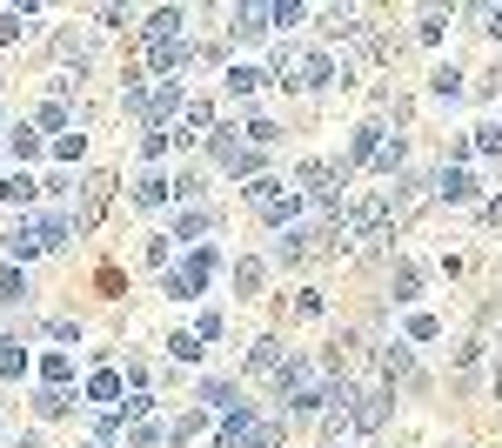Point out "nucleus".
<instances>
[{
    "instance_id": "f257e3e1",
    "label": "nucleus",
    "mask_w": 502,
    "mask_h": 448,
    "mask_svg": "<svg viewBox=\"0 0 502 448\" xmlns=\"http://www.w3.org/2000/svg\"><path fill=\"white\" fill-rule=\"evenodd\" d=\"M248 208H255L268 228H289V221H295V208H302V195H295V188H282V181H268V174H261L255 188H248Z\"/></svg>"
},
{
    "instance_id": "f03ea898",
    "label": "nucleus",
    "mask_w": 502,
    "mask_h": 448,
    "mask_svg": "<svg viewBox=\"0 0 502 448\" xmlns=\"http://www.w3.org/2000/svg\"><path fill=\"white\" fill-rule=\"evenodd\" d=\"M214 268H221V248H195V254L181 261V268L167 274V295H174V301H195L201 288L214 282Z\"/></svg>"
},
{
    "instance_id": "7ed1b4c3",
    "label": "nucleus",
    "mask_w": 502,
    "mask_h": 448,
    "mask_svg": "<svg viewBox=\"0 0 502 448\" xmlns=\"http://www.w3.org/2000/svg\"><path fill=\"white\" fill-rule=\"evenodd\" d=\"M382 195H389V228H409L415 214L436 201V188H429V181H415V174H396V188H382Z\"/></svg>"
},
{
    "instance_id": "20e7f679",
    "label": "nucleus",
    "mask_w": 502,
    "mask_h": 448,
    "mask_svg": "<svg viewBox=\"0 0 502 448\" xmlns=\"http://www.w3.org/2000/svg\"><path fill=\"white\" fill-rule=\"evenodd\" d=\"M208 148H214V161L228 167V174H248V181H261V148L235 141V127H214V135H208Z\"/></svg>"
},
{
    "instance_id": "39448f33",
    "label": "nucleus",
    "mask_w": 502,
    "mask_h": 448,
    "mask_svg": "<svg viewBox=\"0 0 502 448\" xmlns=\"http://www.w3.org/2000/svg\"><path fill=\"white\" fill-rule=\"evenodd\" d=\"M107 201H114V174H88L81 181V214H74V235H88L94 221L107 214Z\"/></svg>"
},
{
    "instance_id": "423d86ee",
    "label": "nucleus",
    "mask_w": 502,
    "mask_h": 448,
    "mask_svg": "<svg viewBox=\"0 0 502 448\" xmlns=\"http://www.w3.org/2000/svg\"><path fill=\"white\" fill-rule=\"evenodd\" d=\"M181 114V81H161V88H148V107H141V120H148V135H167V120Z\"/></svg>"
},
{
    "instance_id": "0eeeda50",
    "label": "nucleus",
    "mask_w": 502,
    "mask_h": 448,
    "mask_svg": "<svg viewBox=\"0 0 502 448\" xmlns=\"http://www.w3.org/2000/svg\"><path fill=\"white\" fill-rule=\"evenodd\" d=\"M308 254H315V228H282V235H274V261H282V268H289V261H308Z\"/></svg>"
},
{
    "instance_id": "6e6552de",
    "label": "nucleus",
    "mask_w": 502,
    "mask_h": 448,
    "mask_svg": "<svg viewBox=\"0 0 502 448\" xmlns=\"http://www.w3.org/2000/svg\"><path fill=\"white\" fill-rule=\"evenodd\" d=\"M429 188H436V201H449V208H462V201H475V181L462 174V167H442V174L429 181Z\"/></svg>"
},
{
    "instance_id": "1a4fd4ad",
    "label": "nucleus",
    "mask_w": 502,
    "mask_h": 448,
    "mask_svg": "<svg viewBox=\"0 0 502 448\" xmlns=\"http://www.w3.org/2000/svg\"><path fill=\"white\" fill-rule=\"evenodd\" d=\"M382 141H389V127H382V120H362V127H355V141H349V167H355V161H375Z\"/></svg>"
},
{
    "instance_id": "9d476101",
    "label": "nucleus",
    "mask_w": 502,
    "mask_h": 448,
    "mask_svg": "<svg viewBox=\"0 0 502 448\" xmlns=\"http://www.w3.org/2000/svg\"><path fill=\"white\" fill-rule=\"evenodd\" d=\"M0 248L14 254V261H27V254H41V221H14L7 235H0Z\"/></svg>"
},
{
    "instance_id": "9b49d317",
    "label": "nucleus",
    "mask_w": 502,
    "mask_h": 448,
    "mask_svg": "<svg viewBox=\"0 0 502 448\" xmlns=\"http://www.w3.org/2000/svg\"><path fill=\"white\" fill-rule=\"evenodd\" d=\"M255 429H261V421L248 415L242 402H235V408H228V421H221V448H248V442H255Z\"/></svg>"
},
{
    "instance_id": "f8f14e48",
    "label": "nucleus",
    "mask_w": 502,
    "mask_h": 448,
    "mask_svg": "<svg viewBox=\"0 0 502 448\" xmlns=\"http://www.w3.org/2000/svg\"><path fill=\"white\" fill-rule=\"evenodd\" d=\"M382 375H389V382H409V389L422 382V375H415V355H409L402 342H389V348H382Z\"/></svg>"
},
{
    "instance_id": "ddd939ff",
    "label": "nucleus",
    "mask_w": 502,
    "mask_h": 448,
    "mask_svg": "<svg viewBox=\"0 0 502 448\" xmlns=\"http://www.w3.org/2000/svg\"><path fill=\"white\" fill-rule=\"evenodd\" d=\"M167 201H174V181L167 174H141L135 181V208H167Z\"/></svg>"
},
{
    "instance_id": "4468645a",
    "label": "nucleus",
    "mask_w": 502,
    "mask_h": 448,
    "mask_svg": "<svg viewBox=\"0 0 502 448\" xmlns=\"http://www.w3.org/2000/svg\"><path fill=\"white\" fill-rule=\"evenodd\" d=\"M148 67H154V74H174V67H188V41H148Z\"/></svg>"
},
{
    "instance_id": "2eb2a0df",
    "label": "nucleus",
    "mask_w": 502,
    "mask_h": 448,
    "mask_svg": "<svg viewBox=\"0 0 502 448\" xmlns=\"http://www.w3.org/2000/svg\"><path fill=\"white\" fill-rule=\"evenodd\" d=\"M274 27V7H255V0H248V7H235V34H248V41H255V34H268Z\"/></svg>"
},
{
    "instance_id": "dca6fc26",
    "label": "nucleus",
    "mask_w": 502,
    "mask_h": 448,
    "mask_svg": "<svg viewBox=\"0 0 502 448\" xmlns=\"http://www.w3.org/2000/svg\"><path fill=\"white\" fill-rule=\"evenodd\" d=\"M295 88H335V60L328 54H302V81Z\"/></svg>"
},
{
    "instance_id": "f3484780",
    "label": "nucleus",
    "mask_w": 502,
    "mask_h": 448,
    "mask_svg": "<svg viewBox=\"0 0 502 448\" xmlns=\"http://www.w3.org/2000/svg\"><path fill=\"white\" fill-rule=\"evenodd\" d=\"M248 375H282V342L274 335H261L255 355H248Z\"/></svg>"
},
{
    "instance_id": "a211bd4d",
    "label": "nucleus",
    "mask_w": 502,
    "mask_h": 448,
    "mask_svg": "<svg viewBox=\"0 0 502 448\" xmlns=\"http://www.w3.org/2000/svg\"><path fill=\"white\" fill-rule=\"evenodd\" d=\"M14 375H27V348L14 335H0V382H14Z\"/></svg>"
},
{
    "instance_id": "6ab92c4d",
    "label": "nucleus",
    "mask_w": 502,
    "mask_h": 448,
    "mask_svg": "<svg viewBox=\"0 0 502 448\" xmlns=\"http://www.w3.org/2000/svg\"><path fill=\"white\" fill-rule=\"evenodd\" d=\"M54 54L74 60V67H88V60H94V41H88V34H61V41H54Z\"/></svg>"
},
{
    "instance_id": "aec40b11",
    "label": "nucleus",
    "mask_w": 502,
    "mask_h": 448,
    "mask_svg": "<svg viewBox=\"0 0 502 448\" xmlns=\"http://www.w3.org/2000/svg\"><path fill=\"white\" fill-rule=\"evenodd\" d=\"M0 195L14 201V208H27V201H34V195H41V181H27V174H20V167H14V174L0 181Z\"/></svg>"
},
{
    "instance_id": "412c9836",
    "label": "nucleus",
    "mask_w": 502,
    "mask_h": 448,
    "mask_svg": "<svg viewBox=\"0 0 502 448\" xmlns=\"http://www.w3.org/2000/svg\"><path fill=\"white\" fill-rule=\"evenodd\" d=\"M181 120H188V135H181V141H201V135L214 127V107H208V101H188V114H181Z\"/></svg>"
},
{
    "instance_id": "4be33fe9",
    "label": "nucleus",
    "mask_w": 502,
    "mask_h": 448,
    "mask_svg": "<svg viewBox=\"0 0 502 448\" xmlns=\"http://www.w3.org/2000/svg\"><path fill=\"white\" fill-rule=\"evenodd\" d=\"M67 235H74V214H47L41 221V248H61Z\"/></svg>"
},
{
    "instance_id": "5701e85b",
    "label": "nucleus",
    "mask_w": 502,
    "mask_h": 448,
    "mask_svg": "<svg viewBox=\"0 0 502 448\" xmlns=\"http://www.w3.org/2000/svg\"><path fill=\"white\" fill-rule=\"evenodd\" d=\"M181 34V7H161V14L148 20V41H174Z\"/></svg>"
},
{
    "instance_id": "b1692460",
    "label": "nucleus",
    "mask_w": 502,
    "mask_h": 448,
    "mask_svg": "<svg viewBox=\"0 0 502 448\" xmlns=\"http://www.w3.org/2000/svg\"><path fill=\"white\" fill-rule=\"evenodd\" d=\"M402 161H409L402 135H396V141H382V154H375V174H402Z\"/></svg>"
},
{
    "instance_id": "393cba45",
    "label": "nucleus",
    "mask_w": 502,
    "mask_h": 448,
    "mask_svg": "<svg viewBox=\"0 0 502 448\" xmlns=\"http://www.w3.org/2000/svg\"><path fill=\"white\" fill-rule=\"evenodd\" d=\"M208 228H214V214L195 208V214H181V221H174V241H195V235H208Z\"/></svg>"
},
{
    "instance_id": "a878e982",
    "label": "nucleus",
    "mask_w": 502,
    "mask_h": 448,
    "mask_svg": "<svg viewBox=\"0 0 502 448\" xmlns=\"http://www.w3.org/2000/svg\"><path fill=\"white\" fill-rule=\"evenodd\" d=\"M415 295H422V268L402 261V268H396V301H415Z\"/></svg>"
},
{
    "instance_id": "bb28decb",
    "label": "nucleus",
    "mask_w": 502,
    "mask_h": 448,
    "mask_svg": "<svg viewBox=\"0 0 502 448\" xmlns=\"http://www.w3.org/2000/svg\"><path fill=\"white\" fill-rule=\"evenodd\" d=\"M88 402H121V375H94V382H88Z\"/></svg>"
},
{
    "instance_id": "cd10ccee",
    "label": "nucleus",
    "mask_w": 502,
    "mask_h": 448,
    "mask_svg": "<svg viewBox=\"0 0 502 448\" xmlns=\"http://www.w3.org/2000/svg\"><path fill=\"white\" fill-rule=\"evenodd\" d=\"M221 81H228V94H255L261 88V67H228Z\"/></svg>"
},
{
    "instance_id": "c85d7f7f",
    "label": "nucleus",
    "mask_w": 502,
    "mask_h": 448,
    "mask_svg": "<svg viewBox=\"0 0 502 448\" xmlns=\"http://www.w3.org/2000/svg\"><path fill=\"white\" fill-rule=\"evenodd\" d=\"M0 301L14 308V301H27V282H20V268H0Z\"/></svg>"
},
{
    "instance_id": "c756f323",
    "label": "nucleus",
    "mask_w": 502,
    "mask_h": 448,
    "mask_svg": "<svg viewBox=\"0 0 502 448\" xmlns=\"http://www.w3.org/2000/svg\"><path fill=\"white\" fill-rule=\"evenodd\" d=\"M235 288H242V295H255V288H261V261H255V254L235 261Z\"/></svg>"
},
{
    "instance_id": "7c9ffc66",
    "label": "nucleus",
    "mask_w": 502,
    "mask_h": 448,
    "mask_svg": "<svg viewBox=\"0 0 502 448\" xmlns=\"http://www.w3.org/2000/svg\"><path fill=\"white\" fill-rule=\"evenodd\" d=\"M41 127H67V101H61V94H47V107H41Z\"/></svg>"
},
{
    "instance_id": "2f4dec72",
    "label": "nucleus",
    "mask_w": 502,
    "mask_h": 448,
    "mask_svg": "<svg viewBox=\"0 0 502 448\" xmlns=\"http://www.w3.org/2000/svg\"><path fill=\"white\" fill-rule=\"evenodd\" d=\"M436 94H442V101H456V94H462V74H456V67H436Z\"/></svg>"
},
{
    "instance_id": "473e14b6",
    "label": "nucleus",
    "mask_w": 502,
    "mask_h": 448,
    "mask_svg": "<svg viewBox=\"0 0 502 448\" xmlns=\"http://www.w3.org/2000/svg\"><path fill=\"white\" fill-rule=\"evenodd\" d=\"M34 408H41V415H67V395L61 389H41V395H34Z\"/></svg>"
},
{
    "instance_id": "72a5a7b5",
    "label": "nucleus",
    "mask_w": 502,
    "mask_h": 448,
    "mask_svg": "<svg viewBox=\"0 0 502 448\" xmlns=\"http://www.w3.org/2000/svg\"><path fill=\"white\" fill-rule=\"evenodd\" d=\"M7 148H14V161H34V148H41V141H34V127H14V141H7Z\"/></svg>"
},
{
    "instance_id": "f704fd0d",
    "label": "nucleus",
    "mask_w": 502,
    "mask_h": 448,
    "mask_svg": "<svg viewBox=\"0 0 502 448\" xmlns=\"http://www.w3.org/2000/svg\"><path fill=\"white\" fill-rule=\"evenodd\" d=\"M41 375H47V382H67V375H74V361H67V355H47Z\"/></svg>"
},
{
    "instance_id": "c9c22d12",
    "label": "nucleus",
    "mask_w": 502,
    "mask_h": 448,
    "mask_svg": "<svg viewBox=\"0 0 502 448\" xmlns=\"http://www.w3.org/2000/svg\"><path fill=\"white\" fill-rule=\"evenodd\" d=\"M201 402H214V408H235V389H228V382H208V389H201Z\"/></svg>"
},
{
    "instance_id": "e433bc0d",
    "label": "nucleus",
    "mask_w": 502,
    "mask_h": 448,
    "mask_svg": "<svg viewBox=\"0 0 502 448\" xmlns=\"http://www.w3.org/2000/svg\"><path fill=\"white\" fill-rule=\"evenodd\" d=\"M20 20H34V7H20V14H0V41H20Z\"/></svg>"
},
{
    "instance_id": "4c0bfd02",
    "label": "nucleus",
    "mask_w": 502,
    "mask_h": 448,
    "mask_svg": "<svg viewBox=\"0 0 502 448\" xmlns=\"http://www.w3.org/2000/svg\"><path fill=\"white\" fill-rule=\"evenodd\" d=\"M167 348H174V361H195V355H201V335H174Z\"/></svg>"
},
{
    "instance_id": "58836bf2",
    "label": "nucleus",
    "mask_w": 502,
    "mask_h": 448,
    "mask_svg": "<svg viewBox=\"0 0 502 448\" xmlns=\"http://www.w3.org/2000/svg\"><path fill=\"white\" fill-rule=\"evenodd\" d=\"M161 435H167V429H161V421L148 415V421H141V429H135V448H154V442H161Z\"/></svg>"
},
{
    "instance_id": "ea45409f",
    "label": "nucleus",
    "mask_w": 502,
    "mask_h": 448,
    "mask_svg": "<svg viewBox=\"0 0 502 448\" xmlns=\"http://www.w3.org/2000/svg\"><path fill=\"white\" fill-rule=\"evenodd\" d=\"M475 148H483V154H502V127H475Z\"/></svg>"
},
{
    "instance_id": "a19ab883",
    "label": "nucleus",
    "mask_w": 502,
    "mask_h": 448,
    "mask_svg": "<svg viewBox=\"0 0 502 448\" xmlns=\"http://www.w3.org/2000/svg\"><path fill=\"white\" fill-rule=\"evenodd\" d=\"M483 34H502V7H483Z\"/></svg>"
},
{
    "instance_id": "79ce46f5",
    "label": "nucleus",
    "mask_w": 502,
    "mask_h": 448,
    "mask_svg": "<svg viewBox=\"0 0 502 448\" xmlns=\"http://www.w3.org/2000/svg\"><path fill=\"white\" fill-rule=\"evenodd\" d=\"M88 448H101V442H88Z\"/></svg>"
}]
</instances>
